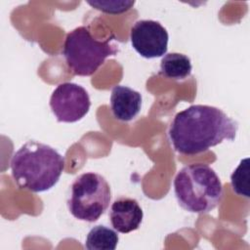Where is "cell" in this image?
<instances>
[{
	"mask_svg": "<svg viewBox=\"0 0 250 250\" xmlns=\"http://www.w3.org/2000/svg\"><path fill=\"white\" fill-rule=\"evenodd\" d=\"M237 129V122L222 109L207 104H192L174 116L168 136L177 152L193 155L225 140L233 141Z\"/></svg>",
	"mask_w": 250,
	"mask_h": 250,
	"instance_id": "obj_1",
	"label": "cell"
},
{
	"mask_svg": "<svg viewBox=\"0 0 250 250\" xmlns=\"http://www.w3.org/2000/svg\"><path fill=\"white\" fill-rule=\"evenodd\" d=\"M10 167L12 177L21 189L43 192L59 182L64 158L46 144L28 141L13 154Z\"/></svg>",
	"mask_w": 250,
	"mask_h": 250,
	"instance_id": "obj_2",
	"label": "cell"
},
{
	"mask_svg": "<svg viewBox=\"0 0 250 250\" xmlns=\"http://www.w3.org/2000/svg\"><path fill=\"white\" fill-rule=\"evenodd\" d=\"M174 192L183 209L196 214L214 210L224 195L220 178L210 166L202 163L187 165L177 173Z\"/></svg>",
	"mask_w": 250,
	"mask_h": 250,
	"instance_id": "obj_3",
	"label": "cell"
},
{
	"mask_svg": "<svg viewBox=\"0 0 250 250\" xmlns=\"http://www.w3.org/2000/svg\"><path fill=\"white\" fill-rule=\"evenodd\" d=\"M117 52L109 38L98 41L85 26H78L66 34L62 51L66 65L78 76L93 75L108 57Z\"/></svg>",
	"mask_w": 250,
	"mask_h": 250,
	"instance_id": "obj_4",
	"label": "cell"
},
{
	"mask_svg": "<svg viewBox=\"0 0 250 250\" xmlns=\"http://www.w3.org/2000/svg\"><path fill=\"white\" fill-rule=\"evenodd\" d=\"M110 199V186L105 178L87 172L79 175L71 184L67 207L77 220L93 223L104 214Z\"/></svg>",
	"mask_w": 250,
	"mask_h": 250,
	"instance_id": "obj_5",
	"label": "cell"
},
{
	"mask_svg": "<svg viewBox=\"0 0 250 250\" xmlns=\"http://www.w3.org/2000/svg\"><path fill=\"white\" fill-rule=\"evenodd\" d=\"M90 106L88 92L72 82L59 84L50 98V107L58 122H77L89 112Z\"/></svg>",
	"mask_w": 250,
	"mask_h": 250,
	"instance_id": "obj_6",
	"label": "cell"
},
{
	"mask_svg": "<svg viewBox=\"0 0 250 250\" xmlns=\"http://www.w3.org/2000/svg\"><path fill=\"white\" fill-rule=\"evenodd\" d=\"M131 45L143 58L163 57L168 50L169 35L166 28L153 20H141L134 23L130 31Z\"/></svg>",
	"mask_w": 250,
	"mask_h": 250,
	"instance_id": "obj_7",
	"label": "cell"
},
{
	"mask_svg": "<svg viewBox=\"0 0 250 250\" xmlns=\"http://www.w3.org/2000/svg\"><path fill=\"white\" fill-rule=\"evenodd\" d=\"M108 216L110 224L116 231L129 233L140 228L144 212L135 198L121 196L111 204Z\"/></svg>",
	"mask_w": 250,
	"mask_h": 250,
	"instance_id": "obj_8",
	"label": "cell"
},
{
	"mask_svg": "<svg viewBox=\"0 0 250 250\" xmlns=\"http://www.w3.org/2000/svg\"><path fill=\"white\" fill-rule=\"evenodd\" d=\"M142 102L141 93L128 86L116 85L111 90L110 109L117 120H133L141 111Z\"/></svg>",
	"mask_w": 250,
	"mask_h": 250,
	"instance_id": "obj_9",
	"label": "cell"
},
{
	"mask_svg": "<svg viewBox=\"0 0 250 250\" xmlns=\"http://www.w3.org/2000/svg\"><path fill=\"white\" fill-rule=\"evenodd\" d=\"M192 65L190 59L181 53L165 54L160 62L159 73L166 78L177 81L185 80L190 76Z\"/></svg>",
	"mask_w": 250,
	"mask_h": 250,
	"instance_id": "obj_10",
	"label": "cell"
},
{
	"mask_svg": "<svg viewBox=\"0 0 250 250\" xmlns=\"http://www.w3.org/2000/svg\"><path fill=\"white\" fill-rule=\"evenodd\" d=\"M118 240L119 236L115 230L104 225H98L89 230L85 247L89 250H114Z\"/></svg>",
	"mask_w": 250,
	"mask_h": 250,
	"instance_id": "obj_11",
	"label": "cell"
},
{
	"mask_svg": "<svg viewBox=\"0 0 250 250\" xmlns=\"http://www.w3.org/2000/svg\"><path fill=\"white\" fill-rule=\"evenodd\" d=\"M232 190L241 196L249 197V158H244L230 176Z\"/></svg>",
	"mask_w": 250,
	"mask_h": 250,
	"instance_id": "obj_12",
	"label": "cell"
},
{
	"mask_svg": "<svg viewBox=\"0 0 250 250\" xmlns=\"http://www.w3.org/2000/svg\"><path fill=\"white\" fill-rule=\"evenodd\" d=\"M93 8L107 14H121L130 10L135 1H87Z\"/></svg>",
	"mask_w": 250,
	"mask_h": 250,
	"instance_id": "obj_13",
	"label": "cell"
}]
</instances>
